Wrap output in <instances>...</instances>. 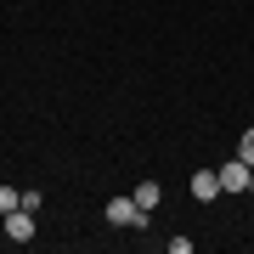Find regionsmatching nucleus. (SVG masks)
<instances>
[{
    "instance_id": "7",
    "label": "nucleus",
    "mask_w": 254,
    "mask_h": 254,
    "mask_svg": "<svg viewBox=\"0 0 254 254\" xmlns=\"http://www.w3.org/2000/svg\"><path fill=\"white\" fill-rule=\"evenodd\" d=\"M17 203H23V192H17V187H0V215H11Z\"/></svg>"
},
{
    "instance_id": "1",
    "label": "nucleus",
    "mask_w": 254,
    "mask_h": 254,
    "mask_svg": "<svg viewBox=\"0 0 254 254\" xmlns=\"http://www.w3.org/2000/svg\"><path fill=\"white\" fill-rule=\"evenodd\" d=\"M102 215H108L113 226H147V209H141L136 198H130V192H119V198H113L108 209H102Z\"/></svg>"
},
{
    "instance_id": "8",
    "label": "nucleus",
    "mask_w": 254,
    "mask_h": 254,
    "mask_svg": "<svg viewBox=\"0 0 254 254\" xmlns=\"http://www.w3.org/2000/svg\"><path fill=\"white\" fill-rule=\"evenodd\" d=\"M249 192H254V175H249Z\"/></svg>"
},
{
    "instance_id": "5",
    "label": "nucleus",
    "mask_w": 254,
    "mask_h": 254,
    "mask_svg": "<svg viewBox=\"0 0 254 254\" xmlns=\"http://www.w3.org/2000/svg\"><path fill=\"white\" fill-rule=\"evenodd\" d=\"M130 198H136L147 215H153V209H158V198H164V187H158V181H136V192H130Z\"/></svg>"
},
{
    "instance_id": "3",
    "label": "nucleus",
    "mask_w": 254,
    "mask_h": 254,
    "mask_svg": "<svg viewBox=\"0 0 254 254\" xmlns=\"http://www.w3.org/2000/svg\"><path fill=\"white\" fill-rule=\"evenodd\" d=\"M0 220H6V237H11V243H28V237H34V209H11V215H0Z\"/></svg>"
},
{
    "instance_id": "6",
    "label": "nucleus",
    "mask_w": 254,
    "mask_h": 254,
    "mask_svg": "<svg viewBox=\"0 0 254 254\" xmlns=\"http://www.w3.org/2000/svg\"><path fill=\"white\" fill-rule=\"evenodd\" d=\"M237 158H243V164H249V170H254V125L243 130V141H237Z\"/></svg>"
},
{
    "instance_id": "2",
    "label": "nucleus",
    "mask_w": 254,
    "mask_h": 254,
    "mask_svg": "<svg viewBox=\"0 0 254 254\" xmlns=\"http://www.w3.org/2000/svg\"><path fill=\"white\" fill-rule=\"evenodd\" d=\"M215 175H220V192H249V175H254V170H249L243 158H226Z\"/></svg>"
},
{
    "instance_id": "4",
    "label": "nucleus",
    "mask_w": 254,
    "mask_h": 254,
    "mask_svg": "<svg viewBox=\"0 0 254 254\" xmlns=\"http://www.w3.org/2000/svg\"><path fill=\"white\" fill-rule=\"evenodd\" d=\"M192 198H198V203L220 198V175H215V170H198V175H192Z\"/></svg>"
}]
</instances>
